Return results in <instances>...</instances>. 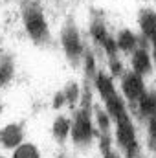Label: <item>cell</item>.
<instances>
[{
  "label": "cell",
  "mask_w": 156,
  "mask_h": 158,
  "mask_svg": "<svg viewBox=\"0 0 156 158\" xmlns=\"http://www.w3.org/2000/svg\"><path fill=\"white\" fill-rule=\"evenodd\" d=\"M86 72H88L90 76L94 74V57H92L90 53L86 55Z\"/></svg>",
  "instance_id": "21"
},
{
  "label": "cell",
  "mask_w": 156,
  "mask_h": 158,
  "mask_svg": "<svg viewBox=\"0 0 156 158\" xmlns=\"http://www.w3.org/2000/svg\"><path fill=\"white\" fill-rule=\"evenodd\" d=\"M96 118H97V125L103 131V134H109V127H110V116H109V112L97 110L96 112Z\"/></svg>",
  "instance_id": "17"
},
{
  "label": "cell",
  "mask_w": 156,
  "mask_h": 158,
  "mask_svg": "<svg viewBox=\"0 0 156 158\" xmlns=\"http://www.w3.org/2000/svg\"><path fill=\"white\" fill-rule=\"evenodd\" d=\"M153 55H154V61H156V37L153 39Z\"/></svg>",
  "instance_id": "24"
},
{
  "label": "cell",
  "mask_w": 156,
  "mask_h": 158,
  "mask_svg": "<svg viewBox=\"0 0 156 158\" xmlns=\"http://www.w3.org/2000/svg\"><path fill=\"white\" fill-rule=\"evenodd\" d=\"M63 46H64V52L68 55V59L72 63H79V59L83 57V42L79 37L77 30L74 26H68L63 33Z\"/></svg>",
  "instance_id": "4"
},
{
  "label": "cell",
  "mask_w": 156,
  "mask_h": 158,
  "mask_svg": "<svg viewBox=\"0 0 156 158\" xmlns=\"http://www.w3.org/2000/svg\"><path fill=\"white\" fill-rule=\"evenodd\" d=\"M13 158H39V151H37L35 145H30V143L18 145L17 151H15V155H13Z\"/></svg>",
  "instance_id": "16"
},
{
  "label": "cell",
  "mask_w": 156,
  "mask_h": 158,
  "mask_svg": "<svg viewBox=\"0 0 156 158\" xmlns=\"http://www.w3.org/2000/svg\"><path fill=\"white\" fill-rule=\"evenodd\" d=\"M116 136L117 143L127 151V158H136L138 156V140H136V131L134 125L129 118V114H121L116 118Z\"/></svg>",
  "instance_id": "2"
},
{
  "label": "cell",
  "mask_w": 156,
  "mask_h": 158,
  "mask_svg": "<svg viewBox=\"0 0 156 158\" xmlns=\"http://www.w3.org/2000/svg\"><path fill=\"white\" fill-rule=\"evenodd\" d=\"M92 35H94V39L97 40L101 46L107 42V40L110 39V35L107 33V30H105V26H103V22H99V20H96L94 24H92Z\"/></svg>",
  "instance_id": "15"
},
{
  "label": "cell",
  "mask_w": 156,
  "mask_h": 158,
  "mask_svg": "<svg viewBox=\"0 0 156 158\" xmlns=\"http://www.w3.org/2000/svg\"><path fill=\"white\" fill-rule=\"evenodd\" d=\"M96 86H97V90H99L101 98H105V96H109L110 92H114V90H116V88H114L112 79L109 77V76H105V74H97V76H96Z\"/></svg>",
  "instance_id": "13"
},
{
  "label": "cell",
  "mask_w": 156,
  "mask_h": 158,
  "mask_svg": "<svg viewBox=\"0 0 156 158\" xmlns=\"http://www.w3.org/2000/svg\"><path fill=\"white\" fill-rule=\"evenodd\" d=\"M105 99V105H107V112H109V116L110 118H119L121 114H125L127 110H125V103H123V99L117 96V92H110L109 96H105L103 98Z\"/></svg>",
  "instance_id": "9"
},
{
  "label": "cell",
  "mask_w": 156,
  "mask_h": 158,
  "mask_svg": "<svg viewBox=\"0 0 156 158\" xmlns=\"http://www.w3.org/2000/svg\"><path fill=\"white\" fill-rule=\"evenodd\" d=\"M94 136V127L90 119V92L84 90V99H83V109L77 112L76 121L72 125V138L77 145H88Z\"/></svg>",
  "instance_id": "1"
},
{
  "label": "cell",
  "mask_w": 156,
  "mask_h": 158,
  "mask_svg": "<svg viewBox=\"0 0 156 158\" xmlns=\"http://www.w3.org/2000/svg\"><path fill=\"white\" fill-rule=\"evenodd\" d=\"M140 114L145 116V118H151L153 114H156V92H145L140 99Z\"/></svg>",
  "instance_id": "10"
},
{
  "label": "cell",
  "mask_w": 156,
  "mask_h": 158,
  "mask_svg": "<svg viewBox=\"0 0 156 158\" xmlns=\"http://www.w3.org/2000/svg\"><path fill=\"white\" fill-rule=\"evenodd\" d=\"M22 136H24V132H22V127L20 125H7L0 132V142H2L4 147L11 149V147H18L20 145Z\"/></svg>",
  "instance_id": "7"
},
{
  "label": "cell",
  "mask_w": 156,
  "mask_h": 158,
  "mask_svg": "<svg viewBox=\"0 0 156 158\" xmlns=\"http://www.w3.org/2000/svg\"><path fill=\"white\" fill-rule=\"evenodd\" d=\"M0 158H4V156H0Z\"/></svg>",
  "instance_id": "25"
},
{
  "label": "cell",
  "mask_w": 156,
  "mask_h": 158,
  "mask_svg": "<svg viewBox=\"0 0 156 158\" xmlns=\"http://www.w3.org/2000/svg\"><path fill=\"white\" fill-rule=\"evenodd\" d=\"M110 70H112L114 76L121 74V64H119V61H116V57H112V61H110Z\"/></svg>",
  "instance_id": "20"
},
{
  "label": "cell",
  "mask_w": 156,
  "mask_h": 158,
  "mask_svg": "<svg viewBox=\"0 0 156 158\" xmlns=\"http://www.w3.org/2000/svg\"><path fill=\"white\" fill-rule=\"evenodd\" d=\"M105 158H119V156H117L116 153L110 149V151H107V153H105Z\"/></svg>",
  "instance_id": "23"
},
{
  "label": "cell",
  "mask_w": 156,
  "mask_h": 158,
  "mask_svg": "<svg viewBox=\"0 0 156 158\" xmlns=\"http://www.w3.org/2000/svg\"><path fill=\"white\" fill-rule=\"evenodd\" d=\"M64 101H66L64 94H57V96H55V99H53V105H55V109L63 107V103H64Z\"/></svg>",
  "instance_id": "22"
},
{
  "label": "cell",
  "mask_w": 156,
  "mask_h": 158,
  "mask_svg": "<svg viewBox=\"0 0 156 158\" xmlns=\"http://www.w3.org/2000/svg\"><path fill=\"white\" fill-rule=\"evenodd\" d=\"M13 77V63L9 57H0V86Z\"/></svg>",
  "instance_id": "14"
},
{
  "label": "cell",
  "mask_w": 156,
  "mask_h": 158,
  "mask_svg": "<svg viewBox=\"0 0 156 158\" xmlns=\"http://www.w3.org/2000/svg\"><path fill=\"white\" fill-rule=\"evenodd\" d=\"M149 147L156 151V114L149 118Z\"/></svg>",
  "instance_id": "18"
},
{
  "label": "cell",
  "mask_w": 156,
  "mask_h": 158,
  "mask_svg": "<svg viewBox=\"0 0 156 158\" xmlns=\"http://www.w3.org/2000/svg\"><path fill=\"white\" fill-rule=\"evenodd\" d=\"M132 68H134V72H136L138 76H142V77L151 72V68H153V64H151V55L147 53L145 48L134 50V53H132Z\"/></svg>",
  "instance_id": "6"
},
{
  "label": "cell",
  "mask_w": 156,
  "mask_h": 158,
  "mask_svg": "<svg viewBox=\"0 0 156 158\" xmlns=\"http://www.w3.org/2000/svg\"><path fill=\"white\" fill-rule=\"evenodd\" d=\"M140 26H142L143 35L149 40L156 37V13L153 9H143L140 13Z\"/></svg>",
  "instance_id": "8"
},
{
  "label": "cell",
  "mask_w": 156,
  "mask_h": 158,
  "mask_svg": "<svg viewBox=\"0 0 156 158\" xmlns=\"http://www.w3.org/2000/svg\"><path fill=\"white\" fill-rule=\"evenodd\" d=\"M116 44H117V48L123 50V52H134V50H136V44H138V39H136V35H134L132 31L123 30V31L119 33V37H117Z\"/></svg>",
  "instance_id": "11"
},
{
  "label": "cell",
  "mask_w": 156,
  "mask_h": 158,
  "mask_svg": "<svg viewBox=\"0 0 156 158\" xmlns=\"http://www.w3.org/2000/svg\"><path fill=\"white\" fill-rule=\"evenodd\" d=\"M121 88L123 94L129 101H138L143 94H145V85H143V77L138 76L136 72L125 74L123 81H121Z\"/></svg>",
  "instance_id": "5"
},
{
  "label": "cell",
  "mask_w": 156,
  "mask_h": 158,
  "mask_svg": "<svg viewBox=\"0 0 156 158\" xmlns=\"http://www.w3.org/2000/svg\"><path fill=\"white\" fill-rule=\"evenodd\" d=\"M24 22L28 28V33L37 40V42H46L48 40V24L44 20L42 11L37 9L35 6H28L24 7Z\"/></svg>",
  "instance_id": "3"
},
{
  "label": "cell",
  "mask_w": 156,
  "mask_h": 158,
  "mask_svg": "<svg viewBox=\"0 0 156 158\" xmlns=\"http://www.w3.org/2000/svg\"><path fill=\"white\" fill-rule=\"evenodd\" d=\"M68 134H70V121L66 118H57L53 123V136L59 142H64Z\"/></svg>",
  "instance_id": "12"
},
{
  "label": "cell",
  "mask_w": 156,
  "mask_h": 158,
  "mask_svg": "<svg viewBox=\"0 0 156 158\" xmlns=\"http://www.w3.org/2000/svg\"><path fill=\"white\" fill-rule=\"evenodd\" d=\"M64 98H66V101H68L70 105H74V103L77 101V98H79V88H77V85H76V83H72V85H68V86H66Z\"/></svg>",
  "instance_id": "19"
}]
</instances>
